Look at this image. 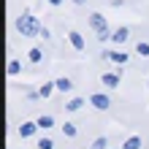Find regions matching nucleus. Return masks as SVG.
Returning <instances> with one entry per match:
<instances>
[{"instance_id":"obj_1","label":"nucleus","mask_w":149,"mask_h":149,"mask_svg":"<svg viewBox=\"0 0 149 149\" xmlns=\"http://www.w3.org/2000/svg\"><path fill=\"white\" fill-rule=\"evenodd\" d=\"M16 33H19L22 38H36L38 33H41L38 16H33L30 11H24L22 16H16Z\"/></svg>"},{"instance_id":"obj_2","label":"nucleus","mask_w":149,"mask_h":149,"mask_svg":"<svg viewBox=\"0 0 149 149\" xmlns=\"http://www.w3.org/2000/svg\"><path fill=\"white\" fill-rule=\"evenodd\" d=\"M90 27L98 33V41L100 43H106V41H111V33H109V22H106V16L103 14H90Z\"/></svg>"},{"instance_id":"obj_3","label":"nucleus","mask_w":149,"mask_h":149,"mask_svg":"<svg viewBox=\"0 0 149 149\" xmlns=\"http://www.w3.org/2000/svg\"><path fill=\"white\" fill-rule=\"evenodd\" d=\"M90 106L98 109V111H109L111 109V98L103 95V92H95V95H90Z\"/></svg>"},{"instance_id":"obj_4","label":"nucleus","mask_w":149,"mask_h":149,"mask_svg":"<svg viewBox=\"0 0 149 149\" xmlns=\"http://www.w3.org/2000/svg\"><path fill=\"white\" fill-rule=\"evenodd\" d=\"M103 60H109V63H117V65H125L127 60H130V54H125V52H103Z\"/></svg>"},{"instance_id":"obj_5","label":"nucleus","mask_w":149,"mask_h":149,"mask_svg":"<svg viewBox=\"0 0 149 149\" xmlns=\"http://www.w3.org/2000/svg\"><path fill=\"white\" fill-rule=\"evenodd\" d=\"M68 41H71V46L76 52H84L87 49V41L81 38V33H79V30H71V33H68Z\"/></svg>"},{"instance_id":"obj_6","label":"nucleus","mask_w":149,"mask_h":149,"mask_svg":"<svg viewBox=\"0 0 149 149\" xmlns=\"http://www.w3.org/2000/svg\"><path fill=\"white\" fill-rule=\"evenodd\" d=\"M36 130H41L38 122H22V125H19V136L22 138H33V136H36Z\"/></svg>"},{"instance_id":"obj_7","label":"nucleus","mask_w":149,"mask_h":149,"mask_svg":"<svg viewBox=\"0 0 149 149\" xmlns=\"http://www.w3.org/2000/svg\"><path fill=\"white\" fill-rule=\"evenodd\" d=\"M111 41H114V43H125V41H130V30H127V27H117V30L111 33Z\"/></svg>"},{"instance_id":"obj_8","label":"nucleus","mask_w":149,"mask_h":149,"mask_svg":"<svg viewBox=\"0 0 149 149\" xmlns=\"http://www.w3.org/2000/svg\"><path fill=\"white\" fill-rule=\"evenodd\" d=\"M100 84L109 87V90H114V87L119 84V76H117V73H103V76H100Z\"/></svg>"},{"instance_id":"obj_9","label":"nucleus","mask_w":149,"mask_h":149,"mask_svg":"<svg viewBox=\"0 0 149 149\" xmlns=\"http://www.w3.org/2000/svg\"><path fill=\"white\" fill-rule=\"evenodd\" d=\"M36 122H38V127H41V130H49V127H54V117H52V114H41V117H38Z\"/></svg>"},{"instance_id":"obj_10","label":"nucleus","mask_w":149,"mask_h":149,"mask_svg":"<svg viewBox=\"0 0 149 149\" xmlns=\"http://www.w3.org/2000/svg\"><path fill=\"white\" fill-rule=\"evenodd\" d=\"M122 149H141V138H138V136H130V138H125Z\"/></svg>"},{"instance_id":"obj_11","label":"nucleus","mask_w":149,"mask_h":149,"mask_svg":"<svg viewBox=\"0 0 149 149\" xmlns=\"http://www.w3.org/2000/svg\"><path fill=\"white\" fill-rule=\"evenodd\" d=\"M81 106H84V98H71L65 103V111H79Z\"/></svg>"},{"instance_id":"obj_12","label":"nucleus","mask_w":149,"mask_h":149,"mask_svg":"<svg viewBox=\"0 0 149 149\" xmlns=\"http://www.w3.org/2000/svg\"><path fill=\"white\" fill-rule=\"evenodd\" d=\"M76 133H79V127L73 125V122H65V125H63V136L65 138H76Z\"/></svg>"},{"instance_id":"obj_13","label":"nucleus","mask_w":149,"mask_h":149,"mask_svg":"<svg viewBox=\"0 0 149 149\" xmlns=\"http://www.w3.org/2000/svg\"><path fill=\"white\" fill-rule=\"evenodd\" d=\"M54 84H57L60 92H71V90H73V81H71V79H57Z\"/></svg>"},{"instance_id":"obj_14","label":"nucleus","mask_w":149,"mask_h":149,"mask_svg":"<svg viewBox=\"0 0 149 149\" xmlns=\"http://www.w3.org/2000/svg\"><path fill=\"white\" fill-rule=\"evenodd\" d=\"M54 90H57V84H54V81H46V84H43L41 90H38V95H41V98H49V95L54 92Z\"/></svg>"},{"instance_id":"obj_15","label":"nucleus","mask_w":149,"mask_h":149,"mask_svg":"<svg viewBox=\"0 0 149 149\" xmlns=\"http://www.w3.org/2000/svg\"><path fill=\"white\" fill-rule=\"evenodd\" d=\"M27 60H30V63H41V60H43V52H41L38 46H33V49L27 52Z\"/></svg>"},{"instance_id":"obj_16","label":"nucleus","mask_w":149,"mask_h":149,"mask_svg":"<svg viewBox=\"0 0 149 149\" xmlns=\"http://www.w3.org/2000/svg\"><path fill=\"white\" fill-rule=\"evenodd\" d=\"M6 71H8V76H16V73L22 71V63H19V60H8V68H6Z\"/></svg>"},{"instance_id":"obj_17","label":"nucleus","mask_w":149,"mask_h":149,"mask_svg":"<svg viewBox=\"0 0 149 149\" xmlns=\"http://www.w3.org/2000/svg\"><path fill=\"white\" fill-rule=\"evenodd\" d=\"M92 149H109V138H106V136H98V138L92 141Z\"/></svg>"},{"instance_id":"obj_18","label":"nucleus","mask_w":149,"mask_h":149,"mask_svg":"<svg viewBox=\"0 0 149 149\" xmlns=\"http://www.w3.org/2000/svg\"><path fill=\"white\" fill-rule=\"evenodd\" d=\"M136 54H138V57H149V43H144V41L136 43Z\"/></svg>"},{"instance_id":"obj_19","label":"nucleus","mask_w":149,"mask_h":149,"mask_svg":"<svg viewBox=\"0 0 149 149\" xmlns=\"http://www.w3.org/2000/svg\"><path fill=\"white\" fill-rule=\"evenodd\" d=\"M36 146H38V149H54V141H52V138H38Z\"/></svg>"},{"instance_id":"obj_20","label":"nucleus","mask_w":149,"mask_h":149,"mask_svg":"<svg viewBox=\"0 0 149 149\" xmlns=\"http://www.w3.org/2000/svg\"><path fill=\"white\" fill-rule=\"evenodd\" d=\"M38 38H43V41H46V38H49V27H43V24H41V33H38Z\"/></svg>"},{"instance_id":"obj_21","label":"nucleus","mask_w":149,"mask_h":149,"mask_svg":"<svg viewBox=\"0 0 149 149\" xmlns=\"http://www.w3.org/2000/svg\"><path fill=\"white\" fill-rule=\"evenodd\" d=\"M49 6H63V0H46Z\"/></svg>"},{"instance_id":"obj_22","label":"nucleus","mask_w":149,"mask_h":149,"mask_svg":"<svg viewBox=\"0 0 149 149\" xmlns=\"http://www.w3.org/2000/svg\"><path fill=\"white\" fill-rule=\"evenodd\" d=\"M71 3H73V6H84L87 0H71Z\"/></svg>"},{"instance_id":"obj_23","label":"nucleus","mask_w":149,"mask_h":149,"mask_svg":"<svg viewBox=\"0 0 149 149\" xmlns=\"http://www.w3.org/2000/svg\"><path fill=\"white\" fill-rule=\"evenodd\" d=\"M146 87H149V81H146Z\"/></svg>"}]
</instances>
